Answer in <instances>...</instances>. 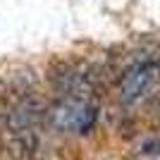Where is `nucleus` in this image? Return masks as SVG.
<instances>
[{
	"label": "nucleus",
	"instance_id": "1",
	"mask_svg": "<svg viewBox=\"0 0 160 160\" xmlns=\"http://www.w3.org/2000/svg\"><path fill=\"white\" fill-rule=\"evenodd\" d=\"M158 72L160 65L155 60H148V58L134 60L120 77V100L124 105H136L151 91Z\"/></svg>",
	"mask_w": 160,
	"mask_h": 160
},
{
	"label": "nucleus",
	"instance_id": "2",
	"mask_svg": "<svg viewBox=\"0 0 160 160\" xmlns=\"http://www.w3.org/2000/svg\"><path fill=\"white\" fill-rule=\"evenodd\" d=\"M86 103L88 100H77V98H69V96L58 98L48 108L46 122L58 132H72V129L79 127V117H81V110H84Z\"/></svg>",
	"mask_w": 160,
	"mask_h": 160
},
{
	"label": "nucleus",
	"instance_id": "3",
	"mask_svg": "<svg viewBox=\"0 0 160 160\" xmlns=\"http://www.w3.org/2000/svg\"><path fill=\"white\" fill-rule=\"evenodd\" d=\"M5 146L12 160H41L43 158V146L36 129H24V132H5Z\"/></svg>",
	"mask_w": 160,
	"mask_h": 160
},
{
	"label": "nucleus",
	"instance_id": "4",
	"mask_svg": "<svg viewBox=\"0 0 160 160\" xmlns=\"http://www.w3.org/2000/svg\"><path fill=\"white\" fill-rule=\"evenodd\" d=\"M36 84H38V77H36V72L31 67H22V69L10 74V91L17 96L24 93V91H33Z\"/></svg>",
	"mask_w": 160,
	"mask_h": 160
},
{
	"label": "nucleus",
	"instance_id": "5",
	"mask_svg": "<svg viewBox=\"0 0 160 160\" xmlns=\"http://www.w3.org/2000/svg\"><path fill=\"white\" fill-rule=\"evenodd\" d=\"M96 120H98V105H96L93 100H88L86 105H84V110H81V117H79V127H77V132H79V134H88L91 129H93Z\"/></svg>",
	"mask_w": 160,
	"mask_h": 160
},
{
	"label": "nucleus",
	"instance_id": "6",
	"mask_svg": "<svg viewBox=\"0 0 160 160\" xmlns=\"http://www.w3.org/2000/svg\"><path fill=\"white\" fill-rule=\"evenodd\" d=\"M141 155H146V158H158L160 155V139L158 136H146V139L141 141Z\"/></svg>",
	"mask_w": 160,
	"mask_h": 160
}]
</instances>
